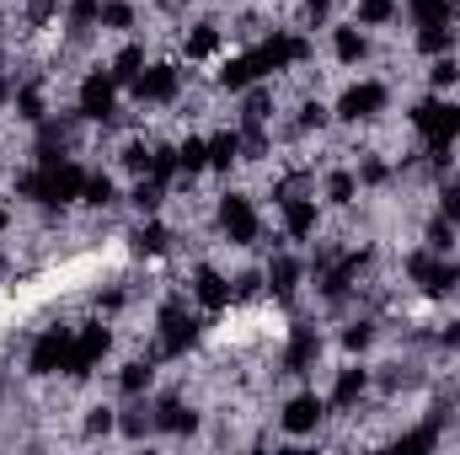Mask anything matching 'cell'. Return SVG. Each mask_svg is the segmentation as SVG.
Here are the masks:
<instances>
[{"instance_id": "16", "label": "cell", "mask_w": 460, "mask_h": 455, "mask_svg": "<svg viewBox=\"0 0 460 455\" xmlns=\"http://www.w3.org/2000/svg\"><path fill=\"white\" fill-rule=\"evenodd\" d=\"M193 424H199V418H193L177 397H161V402H155V429H166V434H188Z\"/></svg>"}, {"instance_id": "12", "label": "cell", "mask_w": 460, "mask_h": 455, "mask_svg": "<svg viewBox=\"0 0 460 455\" xmlns=\"http://www.w3.org/2000/svg\"><path fill=\"white\" fill-rule=\"evenodd\" d=\"M273 65H268V54L257 49V54H241V59H226V70H220V86H230V92H246L252 81H262Z\"/></svg>"}, {"instance_id": "2", "label": "cell", "mask_w": 460, "mask_h": 455, "mask_svg": "<svg viewBox=\"0 0 460 455\" xmlns=\"http://www.w3.org/2000/svg\"><path fill=\"white\" fill-rule=\"evenodd\" d=\"M193 338H199L193 311H188L182 300H166V306H161V343H155V359H177V353H188Z\"/></svg>"}, {"instance_id": "44", "label": "cell", "mask_w": 460, "mask_h": 455, "mask_svg": "<svg viewBox=\"0 0 460 455\" xmlns=\"http://www.w3.org/2000/svg\"><path fill=\"white\" fill-rule=\"evenodd\" d=\"M11 226V204H5V199H0V230Z\"/></svg>"}, {"instance_id": "35", "label": "cell", "mask_w": 460, "mask_h": 455, "mask_svg": "<svg viewBox=\"0 0 460 455\" xmlns=\"http://www.w3.org/2000/svg\"><path fill=\"white\" fill-rule=\"evenodd\" d=\"M429 81H434L439 92H445V86H456V81H460V65L450 59V54H439V59H434V70H429Z\"/></svg>"}, {"instance_id": "39", "label": "cell", "mask_w": 460, "mask_h": 455, "mask_svg": "<svg viewBox=\"0 0 460 455\" xmlns=\"http://www.w3.org/2000/svg\"><path fill=\"white\" fill-rule=\"evenodd\" d=\"M369 338H375V333H369L364 322H353V327L343 333V343H348V348H369Z\"/></svg>"}, {"instance_id": "25", "label": "cell", "mask_w": 460, "mask_h": 455, "mask_svg": "<svg viewBox=\"0 0 460 455\" xmlns=\"http://www.w3.org/2000/svg\"><path fill=\"white\" fill-rule=\"evenodd\" d=\"M118 429H123L128 440H139V434H150V429H155V413H150L145 402H134V407H128V413L118 418Z\"/></svg>"}, {"instance_id": "21", "label": "cell", "mask_w": 460, "mask_h": 455, "mask_svg": "<svg viewBox=\"0 0 460 455\" xmlns=\"http://www.w3.org/2000/svg\"><path fill=\"white\" fill-rule=\"evenodd\" d=\"M150 380H155L150 359H134V364H123V375H118V391H123V397H139V391H150Z\"/></svg>"}, {"instance_id": "34", "label": "cell", "mask_w": 460, "mask_h": 455, "mask_svg": "<svg viewBox=\"0 0 460 455\" xmlns=\"http://www.w3.org/2000/svg\"><path fill=\"white\" fill-rule=\"evenodd\" d=\"M97 16H102V0H70V22H75V32H86Z\"/></svg>"}, {"instance_id": "32", "label": "cell", "mask_w": 460, "mask_h": 455, "mask_svg": "<svg viewBox=\"0 0 460 455\" xmlns=\"http://www.w3.org/2000/svg\"><path fill=\"white\" fill-rule=\"evenodd\" d=\"M215 49H220V32H215V27H199V32L188 38V59H209Z\"/></svg>"}, {"instance_id": "31", "label": "cell", "mask_w": 460, "mask_h": 455, "mask_svg": "<svg viewBox=\"0 0 460 455\" xmlns=\"http://www.w3.org/2000/svg\"><path fill=\"white\" fill-rule=\"evenodd\" d=\"M134 246H139V252H150V257H155V252H166V226H155V220H150V226H139V230H134Z\"/></svg>"}, {"instance_id": "41", "label": "cell", "mask_w": 460, "mask_h": 455, "mask_svg": "<svg viewBox=\"0 0 460 455\" xmlns=\"http://www.w3.org/2000/svg\"><path fill=\"white\" fill-rule=\"evenodd\" d=\"M54 16V0H27V22H49Z\"/></svg>"}, {"instance_id": "29", "label": "cell", "mask_w": 460, "mask_h": 455, "mask_svg": "<svg viewBox=\"0 0 460 455\" xmlns=\"http://www.w3.org/2000/svg\"><path fill=\"white\" fill-rule=\"evenodd\" d=\"M97 22L123 32V27H134V5H128V0H102V16H97Z\"/></svg>"}, {"instance_id": "4", "label": "cell", "mask_w": 460, "mask_h": 455, "mask_svg": "<svg viewBox=\"0 0 460 455\" xmlns=\"http://www.w3.org/2000/svg\"><path fill=\"white\" fill-rule=\"evenodd\" d=\"M108 348H113V333H108L102 322H86V327H81V333L70 338V359H65V375H75V380H81V375H92V364H97V359H102Z\"/></svg>"}, {"instance_id": "37", "label": "cell", "mask_w": 460, "mask_h": 455, "mask_svg": "<svg viewBox=\"0 0 460 455\" xmlns=\"http://www.w3.org/2000/svg\"><path fill=\"white\" fill-rule=\"evenodd\" d=\"M113 429H118V413H113V407H92L86 434H113Z\"/></svg>"}, {"instance_id": "11", "label": "cell", "mask_w": 460, "mask_h": 455, "mask_svg": "<svg viewBox=\"0 0 460 455\" xmlns=\"http://www.w3.org/2000/svg\"><path fill=\"white\" fill-rule=\"evenodd\" d=\"M193 300H199L204 311H226L230 300H235V290H230V279H226V273H215V268L204 263V268L193 273Z\"/></svg>"}, {"instance_id": "38", "label": "cell", "mask_w": 460, "mask_h": 455, "mask_svg": "<svg viewBox=\"0 0 460 455\" xmlns=\"http://www.w3.org/2000/svg\"><path fill=\"white\" fill-rule=\"evenodd\" d=\"M16 108H22L27 123H43V97H38V92H22V97H16Z\"/></svg>"}, {"instance_id": "45", "label": "cell", "mask_w": 460, "mask_h": 455, "mask_svg": "<svg viewBox=\"0 0 460 455\" xmlns=\"http://www.w3.org/2000/svg\"><path fill=\"white\" fill-rule=\"evenodd\" d=\"M0 273H5V263H0Z\"/></svg>"}, {"instance_id": "8", "label": "cell", "mask_w": 460, "mask_h": 455, "mask_svg": "<svg viewBox=\"0 0 460 455\" xmlns=\"http://www.w3.org/2000/svg\"><path fill=\"white\" fill-rule=\"evenodd\" d=\"M177 92H182V70L177 65H145V76L134 81L139 103H177Z\"/></svg>"}, {"instance_id": "43", "label": "cell", "mask_w": 460, "mask_h": 455, "mask_svg": "<svg viewBox=\"0 0 460 455\" xmlns=\"http://www.w3.org/2000/svg\"><path fill=\"white\" fill-rule=\"evenodd\" d=\"M445 215L460 220V188H445Z\"/></svg>"}, {"instance_id": "10", "label": "cell", "mask_w": 460, "mask_h": 455, "mask_svg": "<svg viewBox=\"0 0 460 455\" xmlns=\"http://www.w3.org/2000/svg\"><path fill=\"white\" fill-rule=\"evenodd\" d=\"M322 413H327V402L316 397V391H300V397H289L284 402V434H311L316 424H322Z\"/></svg>"}, {"instance_id": "6", "label": "cell", "mask_w": 460, "mask_h": 455, "mask_svg": "<svg viewBox=\"0 0 460 455\" xmlns=\"http://www.w3.org/2000/svg\"><path fill=\"white\" fill-rule=\"evenodd\" d=\"M385 103H391V92H385L380 81H358V86H348V92H343L338 118H343V123H364V118L385 113Z\"/></svg>"}, {"instance_id": "22", "label": "cell", "mask_w": 460, "mask_h": 455, "mask_svg": "<svg viewBox=\"0 0 460 455\" xmlns=\"http://www.w3.org/2000/svg\"><path fill=\"white\" fill-rule=\"evenodd\" d=\"M113 76H118V86H134V81L145 76V49H139V43H128L113 59Z\"/></svg>"}, {"instance_id": "20", "label": "cell", "mask_w": 460, "mask_h": 455, "mask_svg": "<svg viewBox=\"0 0 460 455\" xmlns=\"http://www.w3.org/2000/svg\"><path fill=\"white\" fill-rule=\"evenodd\" d=\"M450 43H456V27H450V22L418 27V49H423V54H434V59H439V54H450Z\"/></svg>"}, {"instance_id": "26", "label": "cell", "mask_w": 460, "mask_h": 455, "mask_svg": "<svg viewBox=\"0 0 460 455\" xmlns=\"http://www.w3.org/2000/svg\"><path fill=\"white\" fill-rule=\"evenodd\" d=\"M177 166H182V172H204V166H209V139H188V145H177Z\"/></svg>"}, {"instance_id": "23", "label": "cell", "mask_w": 460, "mask_h": 455, "mask_svg": "<svg viewBox=\"0 0 460 455\" xmlns=\"http://www.w3.org/2000/svg\"><path fill=\"white\" fill-rule=\"evenodd\" d=\"M407 16L418 27H434V22H450V0H407Z\"/></svg>"}, {"instance_id": "13", "label": "cell", "mask_w": 460, "mask_h": 455, "mask_svg": "<svg viewBox=\"0 0 460 455\" xmlns=\"http://www.w3.org/2000/svg\"><path fill=\"white\" fill-rule=\"evenodd\" d=\"M284 230H289V241H305V236H316V199H284Z\"/></svg>"}, {"instance_id": "5", "label": "cell", "mask_w": 460, "mask_h": 455, "mask_svg": "<svg viewBox=\"0 0 460 455\" xmlns=\"http://www.w3.org/2000/svg\"><path fill=\"white\" fill-rule=\"evenodd\" d=\"M220 230H226L235 246H252V241H257L262 226H257V210H252L246 193H226V199H220Z\"/></svg>"}, {"instance_id": "40", "label": "cell", "mask_w": 460, "mask_h": 455, "mask_svg": "<svg viewBox=\"0 0 460 455\" xmlns=\"http://www.w3.org/2000/svg\"><path fill=\"white\" fill-rule=\"evenodd\" d=\"M300 123H305V129H322V123H327V108H322V103H305Z\"/></svg>"}, {"instance_id": "33", "label": "cell", "mask_w": 460, "mask_h": 455, "mask_svg": "<svg viewBox=\"0 0 460 455\" xmlns=\"http://www.w3.org/2000/svg\"><path fill=\"white\" fill-rule=\"evenodd\" d=\"M434 263H439V252H412V257H407V279H412V284H429Z\"/></svg>"}, {"instance_id": "17", "label": "cell", "mask_w": 460, "mask_h": 455, "mask_svg": "<svg viewBox=\"0 0 460 455\" xmlns=\"http://www.w3.org/2000/svg\"><path fill=\"white\" fill-rule=\"evenodd\" d=\"M161 193H166V177H155V172H150V177H139V183H134V193H128V199H134V210H139V215H155V210H161Z\"/></svg>"}, {"instance_id": "15", "label": "cell", "mask_w": 460, "mask_h": 455, "mask_svg": "<svg viewBox=\"0 0 460 455\" xmlns=\"http://www.w3.org/2000/svg\"><path fill=\"white\" fill-rule=\"evenodd\" d=\"M300 273H305V268H300L295 257H273V268H268V290H273L279 300H289V295L300 290Z\"/></svg>"}, {"instance_id": "14", "label": "cell", "mask_w": 460, "mask_h": 455, "mask_svg": "<svg viewBox=\"0 0 460 455\" xmlns=\"http://www.w3.org/2000/svg\"><path fill=\"white\" fill-rule=\"evenodd\" d=\"M364 391H369V370H358V364H353V370H343V375H338V386H332V407H358V397H364Z\"/></svg>"}, {"instance_id": "1", "label": "cell", "mask_w": 460, "mask_h": 455, "mask_svg": "<svg viewBox=\"0 0 460 455\" xmlns=\"http://www.w3.org/2000/svg\"><path fill=\"white\" fill-rule=\"evenodd\" d=\"M81 183H86V172H81L75 161L43 156V166L22 177V193L38 199V204H70V199H81Z\"/></svg>"}, {"instance_id": "3", "label": "cell", "mask_w": 460, "mask_h": 455, "mask_svg": "<svg viewBox=\"0 0 460 455\" xmlns=\"http://www.w3.org/2000/svg\"><path fill=\"white\" fill-rule=\"evenodd\" d=\"M412 123L429 139V150H450V139L460 134V108L456 103H418L412 108Z\"/></svg>"}, {"instance_id": "18", "label": "cell", "mask_w": 460, "mask_h": 455, "mask_svg": "<svg viewBox=\"0 0 460 455\" xmlns=\"http://www.w3.org/2000/svg\"><path fill=\"white\" fill-rule=\"evenodd\" d=\"M332 49H338V59H343V65H358V59L369 54V43H364L358 22H353V27H338V32H332Z\"/></svg>"}, {"instance_id": "36", "label": "cell", "mask_w": 460, "mask_h": 455, "mask_svg": "<svg viewBox=\"0 0 460 455\" xmlns=\"http://www.w3.org/2000/svg\"><path fill=\"white\" fill-rule=\"evenodd\" d=\"M450 246H456V226L450 220H434L429 226V252H450Z\"/></svg>"}, {"instance_id": "24", "label": "cell", "mask_w": 460, "mask_h": 455, "mask_svg": "<svg viewBox=\"0 0 460 455\" xmlns=\"http://www.w3.org/2000/svg\"><path fill=\"white\" fill-rule=\"evenodd\" d=\"M235 156H241V134H235V129H226V134H215V139H209V166H220V172H226Z\"/></svg>"}, {"instance_id": "9", "label": "cell", "mask_w": 460, "mask_h": 455, "mask_svg": "<svg viewBox=\"0 0 460 455\" xmlns=\"http://www.w3.org/2000/svg\"><path fill=\"white\" fill-rule=\"evenodd\" d=\"M70 338H75V333H65V327H49L43 338L32 343V353H27V370H32V375H54V370H65V359H70Z\"/></svg>"}, {"instance_id": "28", "label": "cell", "mask_w": 460, "mask_h": 455, "mask_svg": "<svg viewBox=\"0 0 460 455\" xmlns=\"http://www.w3.org/2000/svg\"><path fill=\"white\" fill-rule=\"evenodd\" d=\"M396 16V0H358V27H380Z\"/></svg>"}, {"instance_id": "7", "label": "cell", "mask_w": 460, "mask_h": 455, "mask_svg": "<svg viewBox=\"0 0 460 455\" xmlns=\"http://www.w3.org/2000/svg\"><path fill=\"white\" fill-rule=\"evenodd\" d=\"M118 113V76L113 70H92L81 81V118H113Z\"/></svg>"}, {"instance_id": "30", "label": "cell", "mask_w": 460, "mask_h": 455, "mask_svg": "<svg viewBox=\"0 0 460 455\" xmlns=\"http://www.w3.org/2000/svg\"><path fill=\"white\" fill-rule=\"evenodd\" d=\"M81 199H86V204H113L118 199L113 177H86V183H81Z\"/></svg>"}, {"instance_id": "27", "label": "cell", "mask_w": 460, "mask_h": 455, "mask_svg": "<svg viewBox=\"0 0 460 455\" xmlns=\"http://www.w3.org/2000/svg\"><path fill=\"white\" fill-rule=\"evenodd\" d=\"M353 193H358V177L353 172H332L327 177V204H353Z\"/></svg>"}, {"instance_id": "42", "label": "cell", "mask_w": 460, "mask_h": 455, "mask_svg": "<svg viewBox=\"0 0 460 455\" xmlns=\"http://www.w3.org/2000/svg\"><path fill=\"white\" fill-rule=\"evenodd\" d=\"M358 183H385V166H380V161H364V166H358Z\"/></svg>"}, {"instance_id": "19", "label": "cell", "mask_w": 460, "mask_h": 455, "mask_svg": "<svg viewBox=\"0 0 460 455\" xmlns=\"http://www.w3.org/2000/svg\"><path fill=\"white\" fill-rule=\"evenodd\" d=\"M316 348H322V343H316V333H311V327H300V333H295V343H289V353H284V370H295V375H300V370L316 359Z\"/></svg>"}]
</instances>
